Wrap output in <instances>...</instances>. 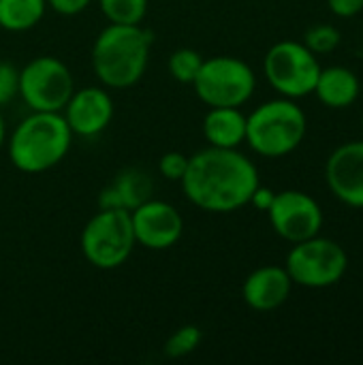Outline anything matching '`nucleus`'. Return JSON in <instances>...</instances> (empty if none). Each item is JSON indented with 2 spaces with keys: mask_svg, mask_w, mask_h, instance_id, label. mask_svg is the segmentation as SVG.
I'll list each match as a JSON object with an SVG mask.
<instances>
[{
  "mask_svg": "<svg viewBox=\"0 0 363 365\" xmlns=\"http://www.w3.org/2000/svg\"><path fill=\"white\" fill-rule=\"evenodd\" d=\"M274 190L272 188H265V186H257V190L252 192V197H250V203L248 205H252V207H257L259 212H267L270 210V205H272V201H274Z\"/></svg>",
  "mask_w": 363,
  "mask_h": 365,
  "instance_id": "nucleus-27",
  "label": "nucleus"
},
{
  "mask_svg": "<svg viewBox=\"0 0 363 365\" xmlns=\"http://www.w3.org/2000/svg\"><path fill=\"white\" fill-rule=\"evenodd\" d=\"M133 233L137 246L145 250H169L184 233V218L180 210L160 199H148L131 212Z\"/></svg>",
  "mask_w": 363,
  "mask_h": 365,
  "instance_id": "nucleus-11",
  "label": "nucleus"
},
{
  "mask_svg": "<svg viewBox=\"0 0 363 365\" xmlns=\"http://www.w3.org/2000/svg\"><path fill=\"white\" fill-rule=\"evenodd\" d=\"M4 139H6V126H4V118H2V111H0V148L4 145Z\"/></svg>",
  "mask_w": 363,
  "mask_h": 365,
  "instance_id": "nucleus-28",
  "label": "nucleus"
},
{
  "mask_svg": "<svg viewBox=\"0 0 363 365\" xmlns=\"http://www.w3.org/2000/svg\"><path fill=\"white\" fill-rule=\"evenodd\" d=\"M327 6L336 17L349 19V17H355L362 13L363 0H327Z\"/></svg>",
  "mask_w": 363,
  "mask_h": 365,
  "instance_id": "nucleus-26",
  "label": "nucleus"
},
{
  "mask_svg": "<svg viewBox=\"0 0 363 365\" xmlns=\"http://www.w3.org/2000/svg\"><path fill=\"white\" fill-rule=\"evenodd\" d=\"M203 56L197 51V49H190V47H182V49H175L169 60H167V68H169V75L178 81V83H184V86H193L201 64H203Z\"/></svg>",
  "mask_w": 363,
  "mask_h": 365,
  "instance_id": "nucleus-20",
  "label": "nucleus"
},
{
  "mask_svg": "<svg viewBox=\"0 0 363 365\" xmlns=\"http://www.w3.org/2000/svg\"><path fill=\"white\" fill-rule=\"evenodd\" d=\"M359 92H362L359 77L351 68L327 66L321 68L312 94H317V98L329 109H347L359 98Z\"/></svg>",
  "mask_w": 363,
  "mask_h": 365,
  "instance_id": "nucleus-17",
  "label": "nucleus"
},
{
  "mask_svg": "<svg viewBox=\"0 0 363 365\" xmlns=\"http://www.w3.org/2000/svg\"><path fill=\"white\" fill-rule=\"evenodd\" d=\"M285 269L297 287L329 289L344 278L349 269V255L338 242L319 233L293 244L287 255Z\"/></svg>",
  "mask_w": 363,
  "mask_h": 365,
  "instance_id": "nucleus-7",
  "label": "nucleus"
},
{
  "mask_svg": "<svg viewBox=\"0 0 363 365\" xmlns=\"http://www.w3.org/2000/svg\"><path fill=\"white\" fill-rule=\"evenodd\" d=\"M154 34L141 24H109L92 45V71L107 90L133 88L148 71Z\"/></svg>",
  "mask_w": 363,
  "mask_h": 365,
  "instance_id": "nucleus-2",
  "label": "nucleus"
},
{
  "mask_svg": "<svg viewBox=\"0 0 363 365\" xmlns=\"http://www.w3.org/2000/svg\"><path fill=\"white\" fill-rule=\"evenodd\" d=\"M362 126H363V113H362Z\"/></svg>",
  "mask_w": 363,
  "mask_h": 365,
  "instance_id": "nucleus-29",
  "label": "nucleus"
},
{
  "mask_svg": "<svg viewBox=\"0 0 363 365\" xmlns=\"http://www.w3.org/2000/svg\"><path fill=\"white\" fill-rule=\"evenodd\" d=\"M15 96H19V68L9 60H0V109Z\"/></svg>",
  "mask_w": 363,
  "mask_h": 365,
  "instance_id": "nucleus-23",
  "label": "nucleus"
},
{
  "mask_svg": "<svg viewBox=\"0 0 363 365\" xmlns=\"http://www.w3.org/2000/svg\"><path fill=\"white\" fill-rule=\"evenodd\" d=\"M308 118L293 98H272L246 115V143L263 158L293 154L306 139Z\"/></svg>",
  "mask_w": 363,
  "mask_h": 365,
  "instance_id": "nucleus-4",
  "label": "nucleus"
},
{
  "mask_svg": "<svg viewBox=\"0 0 363 365\" xmlns=\"http://www.w3.org/2000/svg\"><path fill=\"white\" fill-rule=\"evenodd\" d=\"M259 184L257 165L240 148L214 145L188 156V169L180 182L186 199L210 214H231L246 207Z\"/></svg>",
  "mask_w": 363,
  "mask_h": 365,
  "instance_id": "nucleus-1",
  "label": "nucleus"
},
{
  "mask_svg": "<svg viewBox=\"0 0 363 365\" xmlns=\"http://www.w3.org/2000/svg\"><path fill=\"white\" fill-rule=\"evenodd\" d=\"M47 0H0V28L6 32H26L41 24Z\"/></svg>",
  "mask_w": 363,
  "mask_h": 365,
  "instance_id": "nucleus-18",
  "label": "nucleus"
},
{
  "mask_svg": "<svg viewBox=\"0 0 363 365\" xmlns=\"http://www.w3.org/2000/svg\"><path fill=\"white\" fill-rule=\"evenodd\" d=\"M73 143L62 113L32 111L11 133L6 143L11 165L21 173H45L60 165Z\"/></svg>",
  "mask_w": 363,
  "mask_h": 365,
  "instance_id": "nucleus-3",
  "label": "nucleus"
},
{
  "mask_svg": "<svg viewBox=\"0 0 363 365\" xmlns=\"http://www.w3.org/2000/svg\"><path fill=\"white\" fill-rule=\"evenodd\" d=\"M340 41H342V34H340V30L336 26H332V24H317V26L306 30L302 43L312 53L323 56V53H332L334 49H338Z\"/></svg>",
  "mask_w": 363,
  "mask_h": 365,
  "instance_id": "nucleus-22",
  "label": "nucleus"
},
{
  "mask_svg": "<svg viewBox=\"0 0 363 365\" xmlns=\"http://www.w3.org/2000/svg\"><path fill=\"white\" fill-rule=\"evenodd\" d=\"M109 24H141L150 0H96Z\"/></svg>",
  "mask_w": 363,
  "mask_h": 365,
  "instance_id": "nucleus-19",
  "label": "nucleus"
},
{
  "mask_svg": "<svg viewBox=\"0 0 363 365\" xmlns=\"http://www.w3.org/2000/svg\"><path fill=\"white\" fill-rule=\"evenodd\" d=\"M208 145L235 150L246 143V113L242 107H210L203 118Z\"/></svg>",
  "mask_w": 363,
  "mask_h": 365,
  "instance_id": "nucleus-16",
  "label": "nucleus"
},
{
  "mask_svg": "<svg viewBox=\"0 0 363 365\" xmlns=\"http://www.w3.org/2000/svg\"><path fill=\"white\" fill-rule=\"evenodd\" d=\"M188 169V156L182 152H165L158 160V173L167 182H182L184 173Z\"/></svg>",
  "mask_w": 363,
  "mask_h": 365,
  "instance_id": "nucleus-24",
  "label": "nucleus"
},
{
  "mask_svg": "<svg viewBox=\"0 0 363 365\" xmlns=\"http://www.w3.org/2000/svg\"><path fill=\"white\" fill-rule=\"evenodd\" d=\"M193 88L208 107H244L257 90V75L242 58L212 56L203 60Z\"/></svg>",
  "mask_w": 363,
  "mask_h": 365,
  "instance_id": "nucleus-6",
  "label": "nucleus"
},
{
  "mask_svg": "<svg viewBox=\"0 0 363 365\" xmlns=\"http://www.w3.org/2000/svg\"><path fill=\"white\" fill-rule=\"evenodd\" d=\"M135 246L131 212L120 207H98V212L86 222L79 237L83 259L103 272L122 267Z\"/></svg>",
  "mask_w": 363,
  "mask_h": 365,
  "instance_id": "nucleus-5",
  "label": "nucleus"
},
{
  "mask_svg": "<svg viewBox=\"0 0 363 365\" xmlns=\"http://www.w3.org/2000/svg\"><path fill=\"white\" fill-rule=\"evenodd\" d=\"M265 214L274 233L289 244H297L319 235L325 220L321 203L312 195L293 188L276 192Z\"/></svg>",
  "mask_w": 363,
  "mask_h": 365,
  "instance_id": "nucleus-10",
  "label": "nucleus"
},
{
  "mask_svg": "<svg viewBox=\"0 0 363 365\" xmlns=\"http://www.w3.org/2000/svg\"><path fill=\"white\" fill-rule=\"evenodd\" d=\"M154 182L148 171L139 167L122 169L98 195V207H120L133 212L148 199H152Z\"/></svg>",
  "mask_w": 363,
  "mask_h": 365,
  "instance_id": "nucleus-15",
  "label": "nucleus"
},
{
  "mask_svg": "<svg viewBox=\"0 0 363 365\" xmlns=\"http://www.w3.org/2000/svg\"><path fill=\"white\" fill-rule=\"evenodd\" d=\"M90 4H92V0H47V6H51L58 15H64V17L79 15Z\"/></svg>",
  "mask_w": 363,
  "mask_h": 365,
  "instance_id": "nucleus-25",
  "label": "nucleus"
},
{
  "mask_svg": "<svg viewBox=\"0 0 363 365\" xmlns=\"http://www.w3.org/2000/svg\"><path fill=\"white\" fill-rule=\"evenodd\" d=\"M293 280L285 265H263L248 274L242 284V299L255 312H272L291 297Z\"/></svg>",
  "mask_w": 363,
  "mask_h": 365,
  "instance_id": "nucleus-14",
  "label": "nucleus"
},
{
  "mask_svg": "<svg viewBox=\"0 0 363 365\" xmlns=\"http://www.w3.org/2000/svg\"><path fill=\"white\" fill-rule=\"evenodd\" d=\"M60 113L73 135L96 137L113 120V98L105 86H86L71 94Z\"/></svg>",
  "mask_w": 363,
  "mask_h": 365,
  "instance_id": "nucleus-13",
  "label": "nucleus"
},
{
  "mask_svg": "<svg viewBox=\"0 0 363 365\" xmlns=\"http://www.w3.org/2000/svg\"><path fill=\"white\" fill-rule=\"evenodd\" d=\"M203 340V334L197 325H184L180 329H175L169 340L165 342V355L169 359H182V357H188L193 355L199 344Z\"/></svg>",
  "mask_w": 363,
  "mask_h": 365,
  "instance_id": "nucleus-21",
  "label": "nucleus"
},
{
  "mask_svg": "<svg viewBox=\"0 0 363 365\" xmlns=\"http://www.w3.org/2000/svg\"><path fill=\"white\" fill-rule=\"evenodd\" d=\"M319 56L302 41H278L263 58V73L267 83L285 98H304L315 92L319 73Z\"/></svg>",
  "mask_w": 363,
  "mask_h": 365,
  "instance_id": "nucleus-8",
  "label": "nucleus"
},
{
  "mask_svg": "<svg viewBox=\"0 0 363 365\" xmlns=\"http://www.w3.org/2000/svg\"><path fill=\"white\" fill-rule=\"evenodd\" d=\"M73 92V73L56 56L32 58L19 68V96L32 111L60 113Z\"/></svg>",
  "mask_w": 363,
  "mask_h": 365,
  "instance_id": "nucleus-9",
  "label": "nucleus"
},
{
  "mask_svg": "<svg viewBox=\"0 0 363 365\" xmlns=\"http://www.w3.org/2000/svg\"><path fill=\"white\" fill-rule=\"evenodd\" d=\"M325 182L338 201L363 210V139L347 141L329 154Z\"/></svg>",
  "mask_w": 363,
  "mask_h": 365,
  "instance_id": "nucleus-12",
  "label": "nucleus"
}]
</instances>
